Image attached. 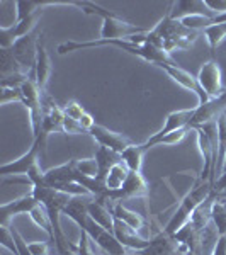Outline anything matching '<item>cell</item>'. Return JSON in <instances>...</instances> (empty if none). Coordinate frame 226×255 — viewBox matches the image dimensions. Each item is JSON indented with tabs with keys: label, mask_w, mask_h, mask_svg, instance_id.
<instances>
[{
	"label": "cell",
	"mask_w": 226,
	"mask_h": 255,
	"mask_svg": "<svg viewBox=\"0 0 226 255\" xmlns=\"http://www.w3.org/2000/svg\"><path fill=\"white\" fill-rule=\"evenodd\" d=\"M41 36L43 34H38V32L34 31L32 34L17 39L10 48L12 55L15 56V60H17V63L20 65V68H22L27 75H32V73H34L36 58H38V44H39Z\"/></svg>",
	"instance_id": "8"
},
{
	"label": "cell",
	"mask_w": 226,
	"mask_h": 255,
	"mask_svg": "<svg viewBox=\"0 0 226 255\" xmlns=\"http://www.w3.org/2000/svg\"><path fill=\"white\" fill-rule=\"evenodd\" d=\"M63 121H65L63 108L56 104L49 96H44V99H43V125H41V134L38 136L44 145L48 143V138L51 136L53 133H63Z\"/></svg>",
	"instance_id": "11"
},
{
	"label": "cell",
	"mask_w": 226,
	"mask_h": 255,
	"mask_svg": "<svg viewBox=\"0 0 226 255\" xmlns=\"http://www.w3.org/2000/svg\"><path fill=\"white\" fill-rule=\"evenodd\" d=\"M194 113H196V108L172 111V113L165 118L163 126L160 128L157 133L151 134V136H163V134L182 129V128H191V121H192V118H194Z\"/></svg>",
	"instance_id": "20"
},
{
	"label": "cell",
	"mask_w": 226,
	"mask_h": 255,
	"mask_svg": "<svg viewBox=\"0 0 226 255\" xmlns=\"http://www.w3.org/2000/svg\"><path fill=\"white\" fill-rule=\"evenodd\" d=\"M206 2L215 14H226V0H206Z\"/></svg>",
	"instance_id": "39"
},
{
	"label": "cell",
	"mask_w": 226,
	"mask_h": 255,
	"mask_svg": "<svg viewBox=\"0 0 226 255\" xmlns=\"http://www.w3.org/2000/svg\"><path fill=\"white\" fill-rule=\"evenodd\" d=\"M61 108H63L65 116L73 119V121H79V123L84 119L85 114H87V111L82 108V104H80V102H77V101H68L67 104L61 106Z\"/></svg>",
	"instance_id": "34"
},
{
	"label": "cell",
	"mask_w": 226,
	"mask_h": 255,
	"mask_svg": "<svg viewBox=\"0 0 226 255\" xmlns=\"http://www.w3.org/2000/svg\"><path fill=\"white\" fill-rule=\"evenodd\" d=\"M89 134L96 139V143L99 146L111 148V150L117 151V153H122L126 148L133 145V141H131L128 136H124V134H121V133H116V131L99 125V123H96V125L90 128Z\"/></svg>",
	"instance_id": "14"
},
{
	"label": "cell",
	"mask_w": 226,
	"mask_h": 255,
	"mask_svg": "<svg viewBox=\"0 0 226 255\" xmlns=\"http://www.w3.org/2000/svg\"><path fill=\"white\" fill-rule=\"evenodd\" d=\"M89 216L96 221L97 225H101L102 228L113 232L114 228V215L113 211H109L108 203H102V201L92 199L89 204Z\"/></svg>",
	"instance_id": "25"
},
{
	"label": "cell",
	"mask_w": 226,
	"mask_h": 255,
	"mask_svg": "<svg viewBox=\"0 0 226 255\" xmlns=\"http://www.w3.org/2000/svg\"><path fill=\"white\" fill-rule=\"evenodd\" d=\"M150 192L148 182L145 175L141 172H129L126 182L122 184L121 189L111 192L108 197V203H122V201H131V199H139V197H146Z\"/></svg>",
	"instance_id": "12"
},
{
	"label": "cell",
	"mask_w": 226,
	"mask_h": 255,
	"mask_svg": "<svg viewBox=\"0 0 226 255\" xmlns=\"http://www.w3.org/2000/svg\"><path fill=\"white\" fill-rule=\"evenodd\" d=\"M113 215L114 218H117V220L124 221L126 225H129L133 230H136L138 233L143 232V228L146 226V220L143 215H139V213L133 211V209L126 208L122 203H113Z\"/></svg>",
	"instance_id": "24"
},
{
	"label": "cell",
	"mask_w": 226,
	"mask_h": 255,
	"mask_svg": "<svg viewBox=\"0 0 226 255\" xmlns=\"http://www.w3.org/2000/svg\"><path fill=\"white\" fill-rule=\"evenodd\" d=\"M29 218L32 220V223H34L38 228L44 230V232L48 233L49 237L53 235V226H51V220H49V215L48 211L44 209L41 204H38L32 211L29 213Z\"/></svg>",
	"instance_id": "32"
},
{
	"label": "cell",
	"mask_w": 226,
	"mask_h": 255,
	"mask_svg": "<svg viewBox=\"0 0 226 255\" xmlns=\"http://www.w3.org/2000/svg\"><path fill=\"white\" fill-rule=\"evenodd\" d=\"M225 113H226V89L218 99H213V101H209L203 106H196L194 118L191 121V129H194L197 126L208 125V123H215Z\"/></svg>",
	"instance_id": "15"
},
{
	"label": "cell",
	"mask_w": 226,
	"mask_h": 255,
	"mask_svg": "<svg viewBox=\"0 0 226 255\" xmlns=\"http://www.w3.org/2000/svg\"><path fill=\"white\" fill-rule=\"evenodd\" d=\"M51 70H53L51 58H49L46 46H44V43H43V36H41L39 44H38V58H36V67H34L32 77H34L36 84H38V87L43 90V92L48 85V79H49V75H51Z\"/></svg>",
	"instance_id": "22"
},
{
	"label": "cell",
	"mask_w": 226,
	"mask_h": 255,
	"mask_svg": "<svg viewBox=\"0 0 226 255\" xmlns=\"http://www.w3.org/2000/svg\"><path fill=\"white\" fill-rule=\"evenodd\" d=\"M15 73H26L17 63L15 56L12 55L10 48H0V79Z\"/></svg>",
	"instance_id": "29"
},
{
	"label": "cell",
	"mask_w": 226,
	"mask_h": 255,
	"mask_svg": "<svg viewBox=\"0 0 226 255\" xmlns=\"http://www.w3.org/2000/svg\"><path fill=\"white\" fill-rule=\"evenodd\" d=\"M77 7L87 15H97L102 19L101 26V39H129L133 36L146 32L145 27L136 26V24L124 20L114 12H111L104 7H101L96 2H87V0H77Z\"/></svg>",
	"instance_id": "4"
},
{
	"label": "cell",
	"mask_w": 226,
	"mask_h": 255,
	"mask_svg": "<svg viewBox=\"0 0 226 255\" xmlns=\"http://www.w3.org/2000/svg\"><path fill=\"white\" fill-rule=\"evenodd\" d=\"M203 36L206 38L211 51H216L218 48L226 41V22H220V24H213L208 29L203 31Z\"/></svg>",
	"instance_id": "31"
},
{
	"label": "cell",
	"mask_w": 226,
	"mask_h": 255,
	"mask_svg": "<svg viewBox=\"0 0 226 255\" xmlns=\"http://www.w3.org/2000/svg\"><path fill=\"white\" fill-rule=\"evenodd\" d=\"M38 204V199H36L32 192L20 196L14 201H9V203H3L0 206V226H9L10 220L17 215H24V213L29 215Z\"/></svg>",
	"instance_id": "17"
},
{
	"label": "cell",
	"mask_w": 226,
	"mask_h": 255,
	"mask_svg": "<svg viewBox=\"0 0 226 255\" xmlns=\"http://www.w3.org/2000/svg\"><path fill=\"white\" fill-rule=\"evenodd\" d=\"M199 36L201 32L191 31L179 19H172L167 12L163 15V19H160L157 26L146 32V43L153 44V46L172 55L174 51L189 49Z\"/></svg>",
	"instance_id": "2"
},
{
	"label": "cell",
	"mask_w": 226,
	"mask_h": 255,
	"mask_svg": "<svg viewBox=\"0 0 226 255\" xmlns=\"http://www.w3.org/2000/svg\"><path fill=\"white\" fill-rule=\"evenodd\" d=\"M145 153H146V150L143 148L141 143H139V145L133 143V145L128 146L121 153V160L131 172H141L143 160H145Z\"/></svg>",
	"instance_id": "26"
},
{
	"label": "cell",
	"mask_w": 226,
	"mask_h": 255,
	"mask_svg": "<svg viewBox=\"0 0 226 255\" xmlns=\"http://www.w3.org/2000/svg\"><path fill=\"white\" fill-rule=\"evenodd\" d=\"M0 102H2V106L9 104V102H20V104H22V96H20V90L19 89L3 87L2 92H0Z\"/></svg>",
	"instance_id": "36"
},
{
	"label": "cell",
	"mask_w": 226,
	"mask_h": 255,
	"mask_svg": "<svg viewBox=\"0 0 226 255\" xmlns=\"http://www.w3.org/2000/svg\"><path fill=\"white\" fill-rule=\"evenodd\" d=\"M223 172H226V157L223 160V167H221V174H223Z\"/></svg>",
	"instance_id": "40"
},
{
	"label": "cell",
	"mask_w": 226,
	"mask_h": 255,
	"mask_svg": "<svg viewBox=\"0 0 226 255\" xmlns=\"http://www.w3.org/2000/svg\"><path fill=\"white\" fill-rule=\"evenodd\" d=\"M179 249V242L175 240L174 235L167 233L165 230L158 232L155 237L150 238V244L146 249H143L139 255H172Z\"/></svg>",
	"instance_id": "19"
},
{
	"label": "cell",
	"mask_w": 226,
	"mask_h": 255,
	"mask_svg": "<svg viewBox=\"0 0 226 255\" xmlns=\"http://www.w3.org/2000/svg\"><path fill=\"white\" fill-rule=\"evenodd\" d=\"M51 240L55 242V249H56V254L58 255H79L75 250V245L68 240L67 235H65V232L53 235Z\"/></svg>",
	"instance_id": "33"
},
{
	"label": "cell",
	"mask_w": 226,
	"mask_h": 255,
	"mask_svg": "<svg viewBox=\"0 0 226 255\" xmlns=\"http://www.w3.org/2000/svg\"><path fill=\"white\" fill-rule=\"evenodd\" d=\"M129 172L131 170L122 162H119L117 165H114L113 168H111L109 174L106 175V179H104L106 187H108L109 194H111V192H114V191H117V189L122 187V184H124L126 179H128Z\"/></svg>",
	"instance_id": "28"
},
{
	"label": "cell",
	"mask_w": 226,
	"mask_h": 255,
	"mask_svg": "<svg viewBox=\"0 0 226 255\" xmlns=\"http://www.w3.org/2000/svg\"><path fill=\"white\" fill-rule=\"evenodd\" d=\"M75 250L79 255H99L96 250L92 249V240L89 238V235L85 232L80 230V238H79V244L75 245Z\"/></svg>",
	"instance_id": "35"
},
{
	"label": "cell",
	"mask_w": 226,
	"mask_h": 255,
	"mask_svg": "<svg viewBox=\"0 0 226 255\" xmlns=\"http://www.w3.org/2000/svg\"><path fill=\"white\" fill-rule=\"evenodd\" d=\"M196 79L203 92L209 97V101L218 99L223 94V72L216 60H209L201 65Z\"/></svg>",
	"instance_id": "9"
},
{
	"label": "cell",
	"mask_w": 226,
	"mask_h": 255,
	"mask_svg": "<svg viewBox=\"0 0 226 255\" xmlns=\"http://www.w3.org/2000/svg\"><path fill=\"white\" fill-rule=\"evenodd\" d=\"M158 68L162 70L174 84H177L180 89L194 94L197 97V106H203V104H206V102H209V97L203 92V89L199 87L196 77L192 75L191 72L179 67V63H163V65H158Z\"/></svg>",
	"instance_id": "7"
},
{
	"label": "cell",
	"mask_w": 226,
	"mask_h": 255,
	"mask_svg": "<svg viewBox=\"0 0 226 255\" xmlns=\"http://www.w3.org/2000/svg\"><path fill=\"white\" fill-rule=\"evenodd\" d=\"M92 199V196H73L67 204V208L63 209V215L70 218L82 230L89 218V204Z\"/></svg>",
	"instance_id": "21"
},
{
	"label": "cell",
	"mask_w": 226,
	"mask_h": 255,
	"mask_svg": "<svg viewBox=\"0 0 226 255\" xmlns=\"http://www.w3.org/2000/svg\"><path fill=\"white\" fill-rule=\"evenodd\" d=\"M148 32V31H146ZM146 32L138 36H133L129 39H94V41H67V43H61L56 51L58 55H67L72 51H80V49L87 48H101V46H113L122 51L129 53V55L136 56V58L148 61V63L155 65H163V63H175L172 55H168L167 51L160 49L153 44L146 43Z\"/></svg>",
	"instance_id": "1"
},
{
	"label": "cell",
	"mask_w": 226,
	"mask_h": 255,
	"mask_svg": "<svg viewBox=\"0 0 226 255\" xmlns=\"http://www.w3.org/2000/svg\"><path fill=\"white\" fill-rule=\"evenodd\" d=\"M82 232L87 233L92 244H96L106 255H128V249L121 245V242L117 240L116 235L113 232H109V230L102 228L101 225H97L90 216L85 221V226L82 228Z\"/></svg>",
	"instance_id": "6"
},
{
	"label": "cell",
	"mask_w": 226,
	"mask_h": 255,
	"mask_svg": "<svg viewBox=\"0 0 226 255\" xmlns=\"http://www.w3.org/2000/svg\"><path fill=\"white\" fill-rule=\"evenodd\" d=\"M113 233L116 238L121 242L122 247H126L128 250H134V252H141L143 249H146L150 240L141 237V233H138L136 230H133L129 225H126L124 221L114 218V228Z\"/></svg>",
	"instance_id": "18"
},
{
	"label": "cell",
	"mask_w": 226,
	"mask_h": 255,
	"mask_svg": "<svg viewBox=\"0 0 226 255\" xmlns=\"http://www.w3.org/2000/svg\"><path fill=\"white\" fill-rule=\"evenodd\" d=\"M213 196H216L215 182L209 179H201V177H197L196 182L192 184V187L189 189L187 194L180 199L177 209H175V213L172 215L170 220H168V223L163 226V230H165L167 233H170V235H175V233L191 220L192 215L196 213V209L199 208L201 204L206 203L209 197H213Z\"/></svg>",
	"instance_id": "3"
},
{
	"label": "cell",
	"mask_w": 226,
	"mask_h": 255,
	"mask_svg": "<svg viewBox=\"0 0 226 255\" xmlns=\"http://www.w3.org/2000/svg\"><path fill=\"white\" fill-rule=\"evenodd\" d=\"M43 10H38L36 14L22 20H15L12 26H0V48H12V44L17 39L32 34L36 31L41 15H43Z\"/></svg>",
	"instance_id": "13"
},
{
	"label": "cell",
	"mask_w": 226,
	"mask_h": 255,
	"mask_svg": "<svg viewBox=\"0 0 226 255\" xmlns=\"http://www.w3.org/2000/svg\"><path fill=\"white\" fill-rule=\"evenodd\" d=\"M31 192L34 194V197L38 199V203L41 206L48 211L49 220H51V226H53V235L63 233L61 223H60V215H63V209L67 208V204L70 203V199H72L73 196H70L68 192L58 191V189L44 186V184H36V186H32Z\"/></svg>",
	"instance_id": "5"
},
{
	"label": "cell",
	"mask_w": 226,
	"mask_h": 255,
	"mask_svg": "<svg viewBox=\"0 0 226 255\" xmlns=\"http://www.w3.org/2000/svg\"><path fill=\"white\" fill-rule=\"evenodd\" d=\"M226 157V113L218 119V157H216V180L221 175V167Z\"/></svg>",
	"instance_id": "30"
},
{
	"label": "cell",
	"mask_w": 226,
	"mask_h": 255,
	"mask_svg": "<svg viewBox=\"0 0 226 255\" xmlns=\"http://www.w3.org/2000/svg\"><path fill=\"white\" fill-rule=\"evenodd\" d=\"M41 150H46V145L41 141L39 138L32 139V145L29 150L26 151L24 155H20L17 160L9 163H3L0 167V175L7 177V175H29V172L34 167H38V158Z\"/></svg>",
	"instance_id": "10"
},
{
	"label": "cell",
	"mask_w": 226,
	"mask_h": 255,
	"mask_svg": "<svg viewBox=\"0 0 226 255\" xmlns=\"http://www.w3.org/2000/svg\"><path fill=\"white\" fill-rule=\"evenodd\" d=\"M27 249L32 255H49V245L46 242H29Z\"/></svg>",
	"instance_id": "38"
},
{
	"label": "cell",
	"mask_w": 226,
	"mask_h": 255,
	"mask_svg": "<svg viewBox=\"0 0 226 255\" xmlns=\"http://www.w3.org/2000/svg\"><path fill=\"white\" fill-rule=\"evenodd\" d=\"M168 15L172 19H184L189 15H204V17L216 19L218 14H215L209 9L206 0H177V2L170 3L168 9Z\"/></svg>",
	"instance_id": "16"
},
{
	"label": "cell",
	"mask_w": 226,
	"mask_h": 255,
	"mask_svg": "<svg viewBox=\"0 0 226 255\" xmlns=\"http://www.w3.org/2000/svg\"><path fill=\"white\" fill-rule=\"evenodd\" d=\"M211 221L215 223L216 235L226 237V197H215L211 204Z\"/></svg>",
	"instance_id": "27"
},
{
	"label": "cell",
	"mask_w": 226,
	"mask_h": 255,
	"mask_svg": "<svg viewBox=\"0 0 226 255\" xmlns=\"http://www.w3.org/2000/svg\"><path fill=\"white\" fill-rule=\"evenodd\" d=\"M63 133L65 134H87V131L84 129V126H82L79 121H73V119H70V118L65 116Z\"/></svg>",
	"instance_id": "37"
},
{
	"label": "cell",
	"mask_w": 226,
	"mask_h": 255,
	"mask_svg": "<svg viewBox=\"0 0 226 255\" xmlns=\"http://www.w3.org/2000/svg\"><path fill=\"white\" fill-rule=\"evenodd\" d=\"M94 158H96V163H97V179H101V180L106 179V175L109 174V170L114 165L122 162L121 153H117V151L111 150V148H106V146H99Z\"/></svg>",
	"instance_id": "23"
}]
</instances>
